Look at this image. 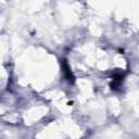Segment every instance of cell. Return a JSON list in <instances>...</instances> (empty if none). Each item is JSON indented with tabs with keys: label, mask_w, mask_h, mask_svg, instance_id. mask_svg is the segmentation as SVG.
Returning <instances> with one entry per match:
<instances>
[{
	"label": "cell",
	"mask_w": 139,
	"mask_h": 139,
	"mask_svg": "<svg viewBox=\"0 0 139 139\" xmlns=\"http://www.w3.org/2000/svg\"><path fill=\"white\" fill-rule=\"evenodd\" d=\"M64 72L66 73V78L70 80H73V76H72V74H71V71H70V68H68V66L66 64H64Z\"/></svg>",
	"instance_id": "6da1fadb"
}]
</instances>
